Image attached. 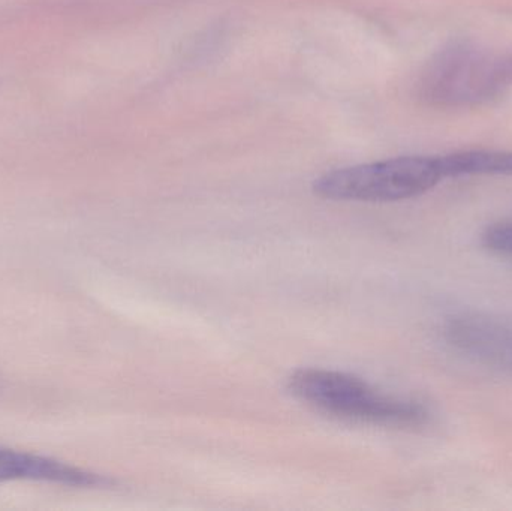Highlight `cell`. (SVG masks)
Returning a JSON list of instances; mask_svg holds the SVG:
<instances>
[{
	"label": "cell",
	"mask_w": 512,
	"mask_h": 511,
	"mask_svg": "<svg viewBox=\"0 0 512 511\" xmlns=\"http://www.w3.org/2000/svg\"><path fill=\"white\" fill-rule=\"evenodd\" d=\"M418 96L439 108H474L512 89V50H492L475 42H451L427 63Z\"/></svg>",
	"instance_id": "obj_1"
},
{
	"label": "cell",
	"mask_w": 512,
	"mask_h": 511,
	"mask_svg": "<svg viewBox=\"0 0 512 511\" xmlns=\"http://www.w3.org/2000/svg\"><path fill=\"white\" fill-rule=\"evenodd\" d=\"M288 390L304 404L339 419L391 426H417L427 420L423 405L385 395L343 372L300 369L289 378Z\"/></svg>",
	"instance_id": "obj_2"
},
{
	"label": "cell",
	"mask_w": 512,
	"mask_h": 511,
	"mask_svg": "<svg viewBox=\"0 0 512 511\" xmlns=\"http://www.w3.org/2000/svg\"><path fill=\"white\" fill-rule=\"evenodd\" d=\"M442 180L441 156H402L330 171L313 192L325 200L393 203L420 197Z\"/></svg>",
	"instance_id": "obj_3"
},
{
	"label": "cell",
	"mask_w": 512,
	"mask_h": 511,
	"mask_svg": "<svg viewBox=\"0 0 512 511\" xmlns=\"http://www.w3.org/2000/svg\"><path fill=\"white\" fill-rule=\"evenodd\" d=\"M448 342L471 359L512 371V320L483 314H463L448 321Z\"/></svg>",
	"instance_id": "obj_4"
},
{
	"label": "cell",
	"mask_w": 512,
	"mask_h": 511,
	"mask_svg": "<svg viewBox=\"0 0 512 511\" xmlns=\"http://www.w3.org/2000/svg\"><path fill=\"white\" fill-rule=\"evenodd\" d=\"M51 483L66 488L104 489L114 486V480L66 462L0 447V483L18 482Z\"/></svg>",
	"instance_id": "obj_5"
},
{
	"label": "cell",
	"mask_w": 512,
	"mask_h": 511,
	"mask_svg": "<svg viewBox=\"0 0 512 511\" xmlns=\"http://www.w3.org/2000/svg\"><path fill=\"white\" fill-rule=\"evenodd\" d=\"M445 179L460 176L512 177L510 150H462L441 156Z\"/></svg>",
	"instance_id": "obj_6"
},
{
	"label": "cell",
	"mask_w": 512,
	"mask_h": 511,
	"mask_svg": "<svg viewBox=\"0 0 512 511\" xmlns=\"http://www.w3.org/2000/svg\"><path fill=\"white\" fill-rule=\"evenodd\" d=\"M483 243L490 251L512 257V224L489 227L483 234Z\"/></svg>",
	"instance_id": "obj_7"
}]
</instances>
